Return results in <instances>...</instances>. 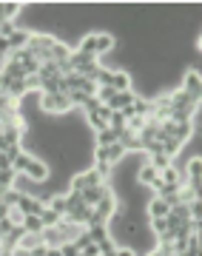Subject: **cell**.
I'll use <instances>...</instances> for the list:
<instances>
[{"instance_id":"obj_11","label":"cell","mask_w":202,"mask_h":256,"mask_svg":"<svg viewBox=\"0 0 202 256\" xmlns=\"http://www.w3.org/2000/svg\"><path fill=\"white\" fill-rule=\"evenodd\" d=\"M66 194H68V191L52 194L48 200H43V202H46V208H48V210H57V214H66V208H68V200H66Z\"/></svg>"},{"instance_id":"obj_8","label":"cell","mask_w":202,"mask_h":256,"mask_svg":"<svg viewBox=\"0 0 202 256\" xmlns=\"http://www.w3.org/2000/svg\"><path fill=\"white\" fill-rule=\"evenodd\" d=\"M108 188H111L108 182H102V185H92V188H86V191L80 194V196H83V202L88 205V208H94V205H97V202H100L102 196H106V194H108Z\"/></svg>"},{"instance_id":"obj_16","label":"cell","mask_w":202,"mask_h":256,"mask_svg":"<svg viewBox=\"0 0 202 256\" xmlns=\"http://www.w3.org/2000/svg\"><path fill=\"white\" fill-rule=\"evenodd\" d=\"M128 154V151H126V148L120 146V142H114V146H108L106 148V156H108V162L114 165V168H117L120 162H122V156Z\"/></svg>"},{"instance_id":"obj_25","label":"cell","mask_w":202,"mask_h":256,"mask_svg":"<svg viewBox=\"0 0 202 256\" xmlns=\"http://www.w3.org/2000/svg\"><path fill=\"white\" fill-rule=\"evenodd\" d=\"M117 256H137L134 248H117Z\"/></svg>"},{"instance_id":"obj_22","label":"cell","mask_w":202,"mask_h":256,"mask_svg":"<svg viewBox=\"0 0 202 256\" xmlns=\"http://www.w3.org/2000/svg\"><path fill=\"white\" fill-rule=\"evenodd\" d=\"M14 23H12V20H0V37H3V40H9L12 34H14Z\"/></svg>"},{"instance_id":"obj_24","label":"cell","mask_w":202,"mask_h":256,"mask_svg":"<svg viewBox=\"0 0 202 256\" xmlns=\"http://www.w3.org/2000/svg\"><path fill=\"white\" fill-rule=\"evenodd\" d=\"M83 254L86 256H97V254H100V245H97V242H88V245L83 248Z\"/></svg>"},{"instance_id":"obj_14","label":"cell","mask_w":202,"mask_h":256,"mask_svg":"<svg viewBox=\"0 0 202 256\" xmlns=\"http://www.w3.org/2000/svg\"><path fill=\"white\" fill-rule=\"evenodd\" d=\"M94 142H97L100 148L114 146V142H117V131H111V128H102V131H97V134H94Z\"/></svg>"},{"instance_id":"obj_7","label":"cell","mask_w":202,"mask_h":256,"mask_svg":"<svg viewBox=\"0 0 202 256\" xmlns=\"http://www.w3.org/2000/svg\"><path fill=\"white\" fill-rule=\"evenodd\" d=\"M94 37H97V57H108L111 52H114V46H117V40H114V34H108V32H94Z\"/></svg>"},{"instance_id":"obj_17","label":"cell","mask_w":202,"mask_h":256,"mask_svg":"<svg viewBox=\"0 0 202 256\" xmlns=\"http://www.w3.org/2000/svg\"><path fill=\"white\" fill-rule=\"evenodd\" d=\"M20 228L26 230V234H43V222H40V216H34V214H26V220H23Z\"/></svg>"},{"instance_id":"obj_26","label":"cell","mask_w":202,"mask_h":256,"mask_svg":"<svg viewBox=\"0 0 202 256\" xmlns=\"http://www.w3.org/2000/svg\"><path fill=\"white\" fill-rule=\"evenodd\" d=\"M46 256H63V254H60V248H48Z\"/></svg>"},{"instance_id":"obj_15","label":"cell","mask_w":202,"mask_h":256,"mask_svg":"<svg viewBox=\"0 0 202 256\" xmlns=\"http://www.w3.org/2000/svg\"><path fill=\"white\" fill-rule=\"evenodd\" d=\"M88 236H92V242H97V245H100V242H106V239L111 236V228L108 225H88Z\"/></svg>"},{"instance_id":"obj_10","label":"cell","mask_w":202,"mask_h":256,"mask_svg":"<svg viewBox=\"0 0 202 256\" xmlns=\"http://www.w3.org/2000/svg\"><path fill=\"white\" fill-rule=\"evenodd\" d=\"M28 37H32V32H28V28H14V34L9 37V48H12V52L26 48L28 46Z\"/></svg>"},{"instance_id":"obj_18","label":"cell","mask_w":202,"mask_h":256,"mask_svg":"<svg viewBox=\"0 0 202 256\" xmlns=\"http://www.w3.org/2000/svg\"><path fill=\"white\" fill-rule=\"evenodd\" d=\"M60 220H63V214H57V210H43L40 214V222H43V228H54V225H60Z\"/></svg>"},{"instance_id":"obj_5","label":"cell","mask_w":202,"mask_h":256,"mask_svg":"<svg viewBox=\"0 0 202 256\" xmlns=\"http://www.w3.org/2000/svg\"><path fill=\"white\" fill-rule=\"evenodd\" d=\"M18 208L23 210V214H34V216H40L43 210H46V202L37 200V196H32V194H23L18 202Z\"/></svg>"},{"instance_id":"obj_21","label":"cell","mask_w":202,"mask_h":256,"mask_svg":"<svg viewBox=\"0 0 202 256\" xmlns=\"http://www.w3.org/2000/svg\"><path fill=\"white\" fill-rule=\"evenodd\" d=\"M6 220H9L12 225H14V228H18V225H23V220H26V214H23V210H20L18 205H12V208H9V214H6Z\"/></svg>"},{"instance_id":"obj_6","label":"cell","mask_w":202,"mask_h":256,"mask_svg":"<svg viewBox=\"0 0 202 256\" xmlns=\"http://www.w3.org/2000/svg\"><path fill=\"white\" fill-rule=\"evenodd\" d=\"M131 82H134V74L128 68H114V77H111L114 92H131Z\"/></svg>"},{"instance_id":"obj_23","label":"cell","mask_w":202,"mask_h":256,"mask_svg":"<svg viewBox=\"0 0 202 256\" xmlns=\"http://www.w3.org/2000/svg\"><path fill=\"white\" fill-rule=\"evenodd\" d=\"M60 254L63 256H77L80 254V248L74 245V242H63V245H60Z\"/></svg>"},{"instance_id":"obj_9","label":"cell","mask_w":202,"mask_h":256,"mask_svg":"<svg viewBox=\"0 0 202 256\" xmlns=\"http://www.w3.org/2000/svg\"><path fill=\"white\" fill-rule=\"evenodd\" d=\"M160 180V174H156L154 168L148 165V156H146V162L140 165V171H137V182H140V188H151V185Z\"/></svg>"},{"instance_id":"obj_1","label":"cell","mask_w":202,"mask_h":256,"mask_svg":"<svg viewBox=\"0 0 202 256\" xmlns=\"http://www.w3.org/2000/svg\"><path fill=\"white\" fill-rule=\"evenodd\" d=\"M12 171H14L18 176H26V180H32V182H46V180H48V165H46V160H37V156L26 154V151L12 160Z\"/></svg>"},{"instance_id":"obj_3","label":"cell","mask_w":202,"mask_h":256,"mask_svg":"<svg viewBox=\"0 0 202 256\" xmlns=\"http://www.w3.org/2000/svg\"><path fill=\"white\" fill-rule=\"evenodd\" d=\"M146 214H148V220H166L168 214H171V205H168L162 196H148Z\"/></svg>"},{"instance_id":"obj_20","label":"cell","mask_w":202,"mask_h":256,"mask_svg":"<svg viewBox=\"0 0 202 256\" xmlns=\"http://www.w3.org/2000/svg\"><path fill=\"white\" fill-rule=\"evenodd\" d=\"M114 88H111V86H97V92H94V97H97V100L102 102V106H108L111 102V97H114Z\"/></svg>"},{"instance_id":"obj_29","label":"cell","mask_w":202,"mask_h":256,"mask_svg":"<svg viewBox=\"0 0 202 256\" xmlns=\"http://www.w3.org/2000/svg\"><path fill=\"white\" fill-rule=\"evenodd\" d=\"M97 256H102V254H97Z\"/></svg>"},{"instance_id":"obj_2","label":"cell","mask_w":202,"mask_h":256,"mask_svg":"<svg viewBox=\"0 0 202 256\" xmlns=\"http://www.w3.org/2000/svg\"><path fill=\"white\" fill-rule=\"evenodd\" d=\"M191 100H200V92H202V77H200V68H188L182 74V86H180Z\"/></svg>"},{"instance_id":"obj_27","label":"cell","mask_w":202,"mask_h":256,"mask_svg":"<svg viewBox=\"0 0 202 256\" xmlns=\"http://www.w3.org/2000/svg\"><path fill=\"white\" fill-rule=\"evenodd\" d=\"M0 20H3V3H0Z\"/></svg>"},{"instance_id":"obj_4","label":"cell","mask_w":202,"mask_h":256,"mask_svg":"<svg viewBox=\"0 0 202 256\" xmlns=\"http://www.w3.org/2000/svg\"><path fill=\"white\" fill-rule=\"evenodd\" d=\"M160 180L166 185H174V188H182V182H185V174H182V165H168V168H162L160 171Z\"/></svg>"},{"instance_id":"obj_19","label":"cell","mask_w":202,"mask_h":256,"mask_svg":"<svg viewBox=\"0 0 202 256\" xmlns=\"http://www.w3.org/2000/svg\"><path fill=\"white\" fill-rule=\"evenodd\" d=\"M20 12H23V3H3V20L14 23V18H18Z\"/></svg>"},{"instance_id":"obj_12","label":"cell","mask_w":202,"mask_h":256,"mask_svg":"<svg viewBox=\"0 0 202 256\" xmlns=\"http://www.w3.org/2000/svg\"><path fill=\"white\" fill-rule=\"evenodd\" d=\"M97 37H94V32L92 34H86V37H80V43H77V48L74 52H80V54H88V57H97Z\"/></svg>"},{"instance_id":"obj_28","label":"cell","mask_w":202,"mask_h":256,"mask_svg":"<svg viewBox=\"0 0 202 256\" xmlns=\"http://www.w3.org/2000/svg\"><path fill=\"white\" fill-rule=\"evenodd\" d=\"M77 256H86V254H83V250H80V254H77Z\"/></svg>"},{"instance_id":"obj_13","label":"cell","mask_w":202,"mask_h":256,"mask_svg":"<svg viewBox=\"0 0 202 256\" xmlns=\"http://www.w3.org/2000/svg\"><path fill=\"white\" fill-rule=\"evenodd\" d=\"M37 245H43V234H23V236L18 239V248H23V250H34Z\"/></svg>"}]
</instances>
